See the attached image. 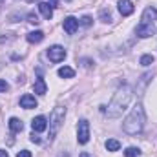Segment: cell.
<instances>
[{
  "label": "cell",
  "instance_id": "cell-26",
  "mask_svg": "<svg viewBox=\"0 0 157 157\" xmlns=\"http://www.w3.org/2000/svg\"><path fill=\"white\" fill-rule=\"evenodd\" d=\"M31 143H37V144L40 143V137H39V135H35V132L31 133Z\"/></svg>",
  "mask_w": 157,
  "mask_h": 157
},
{
  "label": "cell",
  "instance_id": "cell-15",
  "mask_svg": "<svg viewBox=\"0 0 157 157\" xmlns=\"http://www.w3.org/2000/svg\"><path fill=\"white\" fill-rule=\"evenodd\" d=\"M33 90H35V93H39V95H44L46 93V90H48V86H46V80L42 77H39L35 80V86H33Z\"/></svg>",
  "mask_w": 157,
  "mask_h": 157
},
{
  "label": "cell",
  "instance_id": "cell-16",
  "mask_svg": "<svg viewBox=\"0 0 157 157\" xmlns=\"http://www.w3.org/2000/svg\"><path fill=\"white\" fill-rule=\"evenodd\" d=\"M75 75V71H73V68H70V66H62L60 70H59V77L62 78H71Z\"/></svg>",
  "mask_w": 157,
  "mask_h": 157
},
{
  "label": "cell",
  "instance_id": "cell-10",
  "mask_svg": "<svg viewBox=\"0 0 157 157\" xmlns=\"http://www.w3.org/2000/svg\"><path fill=\"white\" fill-rule=\"evenodd\" d=\"M31 128H33V132H44L46 128H48V121L44 115H39V117H35L31 121Z\"/></svg>",
  "mask_w": 157,
  "mask_h": 157
},
{
  "label": "cell",
  "instance_id": "cell-20",
  "mask_svg": "<svg viewBox=\"0 0 157 157\" xmlns=\"http://www.w3.org/2000/svg\"><path fill=\"white\" fill-rule=\"evenodd\" d=\"M101 20H102V22H110V20H112L110 9H101Z\"/></svg>",
  "mask_w": 157,
  "mask_h": 157
},
{
  "label": "cell",
  "instance_id": "cell-12",
  "mask_svg": "<svg viewBox=\"0 0 157 157\" xmlns=\"http://www.w3.org/2000/svg\"><path fill=\"white\" fill-rule=\"evenodd\" d=\"M39 9H40L42 17H44L46 20H51V17H53V7H51L48 2H40V4H39Z\"/></svg>",
  "mask_w": 157,
  "mask_h": 157
},
{
  "label": "cell",
  "instance_id": "cell-9",
  "mask_svg": "<svg viewBox=\"0 0 157 157\" xmlns=\"http://www.w3.org/2000/svg\"><path fill=\"white\" fill-rule=\"evenodd\" d=\"M154 20H157V9L148 6L144 11H143V24H152Z\"/></svg>",
  "mask_w": 157,
  "mask_h": 157
},
{
  "label": "cell",
  "instance_id": "cell-25",
  "mask_svg": "<svg viewBox=\"0 0 157 157\" xmlns=\"http://www.w3.org/2000/svg\"><path fill=\"white\" fill-rule=\"evenodd\" d=\"M17 157H31V152H28V150H22V152H18Z\"/></svg>",
  "mask_w": 157,
  "mask_h": 157
},
{
  "label": "cell",
  "instance_id": "cell-22",
  "mask_svg": "<svg viewBox=\"0 0 157 157\" xmlns=\"http://www.w3.org/2000/svg\"><path fill=\"white\" fill-rule=\"evenodd\" d=\"M78 24H82V26H91V17H82L80 20H78Z\"/></svg>",
  "mask_w": 157,
  "mask_h": 157
},
{
  "label": "cell",
  "instance_id": "cell-23",
  "mask_svg": "<svg viewBox=\"0 0 157 157\" xmlns=\"http://www.w3.org/2000/svg\"><path fill=\"white\" fill-rule=\"evenodd\" d=\"M28 22H31V24H39L40 20H39V17H37L35 13H29V15H28Z\"/></svg>",
  "mask_w": 157,
  "mask_h": 157
},
{
  "label": "cell",
  "instance_id": "cell-5",
  "mask_svg": "<svg viewBox=\"0 0 157 157\" xmlns=\"http://www.w3.org/2000/svg\"><path fill=\"white\" fill-rule=\"evenodd\" d=\"M64 57H66V49L62 46H51V48H48V59L51 62H62Z\"/></svg>",
  "mask_w": 157,
  "mask_h": 157
},
{
  "label": "cell",
  "instance_id": "cell-19",
  "mask_svg": "<svg viewBox=\"0 0 157 157\" xmlns=\"http://www.w3.org/2000/svg\"><path fill=\"white\" fill-rule=\"evenodd\" d=\"M139 64H141V66H150V64H154V55H143L141 60H139Z\"/></svg>",
  "mask_w": 157,
  "mask_h": 157
},
{
  "label": "cell",
  "instance_id": "cell-3",
  "mask_svg": "<svg viewBox=\"0 0 157 157\" xmlns=\"http://www.w3.org/2000/svg\"><path fill=\"white\" fill-rule=\"evenodd\" d=\"M64 117H66V108H62V106L53 108V112L49 115V141H53L57 137V133L64 122Z\"/></svg>",
  "mask_w": 157,
  "mask_h": 157
},
{
  "label": "cell",
  "instance_id": "cell-24",
  "mask_svg": "<svg viewBox=\"0 0 157 157\" xmlns=\"http://www.w3.org/2000/svg\"><path fill=\"white\" fill-rule=\"evenodd\" d=\"M9 90V84L6 80H0V91H7Z\"/></svg>",
  "mask_w": 157,
  "mask_h": 157
},
{
  "label": "cell",
  "instance_id": "cell-2",
  "mask_svg": "<svg viewBox=\"0 0 157 157\" xmlns=\"http://www.w3.org/2000/svg\"><path fill=\"white\" fill-rule=\"evenodd\" d=\"M143 128H144V110H143V104H135L128 113V117L124 119L122 130L128 135H137L143 132Z\"/></svg>",
  "mask_w": 157,
  "mask_h": 157
},
{
  "label": "cell",
  "instance_id": "cell-28",
  "mask_svg": "<svg viewBox=\"0 0 157 157\" xmlns=\"http://www.w3.org/2000/svg\"><path fill=\"white\" fill-rule=\"evenodd\" d=\"M80 157H90V154H86V152H84V154H80Z\"/></svg>",
  "mask_w": 157,
  "mask_h": 157
},
{
  "label": "cell",
  "instance_id": "cell-17",
  "mask_svg": "<svg viewBox=\"0 0 157 157\" xmlns=\"http://www.w3.org/2000/svg\"><path fill=\"white\" fill-rule=\"evenodd\" d=\"M106 148H108V152H117L119 148H121V143H119L117 139H108L106 141Z\"/></svg>",
  "mask_w": 157,
  "mask_h": 157
},
{
  "label": "cell",
  "instance_id": "cell-1",
  "mask_svg": "<svg viewBox=\"0 0 157 157\" xmlns=\"http://www.w3.org/2000/svg\"><path fill=\"white\" fill-rule=\"evenodd\" d=\"M132 97H133V90L130 88V86H121L117 91L113 93V99H112V102L108 104V108L104 110L106 112V115L110 119H117L122 115V112L128 108V104H130V101H132Z\"/></svg>",
  "mask_w": 157,
  "mask_h": 157
},
{
  "label": "cell",
  "instance_id": "cell-27",
  "mask_svg": "<svg viewBox=\"0 0 157 157\" xmlns=\"http://www.w3.org/2000/svg\"><path fill=\"white\" fill-rule=\"evenodd\" d=\"M0 157H9V155H7V152H6V150H0Z\"/></svg>",
  "mask_w": 157,
  "mask_h": 157
},
{
  "label": "cell",
  "instance_id": "cell-6",
  "mask_svg": "<svg viewBox=\"0 0 157 157\" xmlns=\"http://www.w3.org/2000/svg\"><path fill=\"white\" fill-rule=\"evenodd\" d=\"M62 26H64L66 33L75 35V31L78 29V20L75 18V17H66V18H64V22H62Z\"/></svg>",
  "mask_w": 157,
  "mask_h": 157
},
{
  "label": "cell",
  "instance_id": "cell-4",
  "mask_svg": "<svg viewBox=\"0 0 157 157\" xmlns=\"http://www.w3.org/2000/svg\"><path fill=\"white\" fill-rule=\"evenodd\" d=\"M77 141L78 144H86L90 141V122L86 119H80L77 126Z\"/></svg>",
  "mask_w": 157,
  "mask_h": 157
},
{
  "label": "cell",
  "instance_id": "cell-21",
  "mask_svg": "<svg viewBox=\"0 0 157 157\" xmlns=\"http://www.w3.org/2000/svg\"><path fill=\"white\" fill-rule=\"evenodd\" d=\"M150 78H152V73H144V75L141 77V88H139V91H143V90H144V86L148 84V80H150Z\"/></svg>",
  "mask_w": 157,
  "mask_h": 157
},
{
  "label": "cell",
  "instance_id": "cell-8",
  "mask_svg": "<svg viewBox=\"0 0 157 157\" xmlns=\"http://www.w3.org/2000/svg\"><path fill=\"white\" fill-rule=\"evenodd\" d=\"M154 24H141V26H137V35L141 37V39H148V37H152L154 35Z\"/></svg>",
  "mask_w": 157,
  "mask_h": 157
},
{
  "label": "cell",
  "instance_id": "cell-11",
  "mask_svg": "<svg viewBox=\"0 0 157 157\" xmlns=\"http://www.w3.org/2000/svg\"><path fill=\"white\" fill-rule=\"evenodd\" d=\"M20 106L26 108V110H31V108H37V101L33 95H22L20 97Z\"/></svg>",
  "mask_w": 157,
  "mask_h": 157
},
{
  "label": "cell",
  "instance_id": "cell-13",
  "mask_svg": "<svg viewBox=\"0 0 157 157\" xmlns=\"http://www.w3.org/2000/svg\"><path fill=\"white\" fill-rule=\"evenodd\" d=\"M9 128H11V132L20 133V132L24 130V122H22L20 119H17V117H11L9 119Z\"/></svg>",
  "mask_w": 157,
  "mask_h": 157
},
{
  "label": "cell",
  "instance_id": "cell-14",
  "mask_svg": "<svg viewBox=\"0 0 157 157\" xmlns=\"http://www.w3.org/2000/svg\"><path fill=\"white\" fill-rule=\"evenodd\" d=\"M26 39H28L29 44H39V42L44 40V33H42V31H31V33H28Z\"/></svg>",
  "mask_w": 157,
  "mask_h": 157
},
{
  "label": "cell",
  "instance_id": "cell-18",
  "mask_svg": "<svg viewBox=\"0 0 157 157\" xmlns=\"http://www.w3.org/2000/svg\"><path fill=\"white\" fill-rule=\"evenodd\" d=\"M124 155H126V157H139V155H141V150H139V148H135V146H130V148H126V150H124Z\"/></svg>",
  "mask_w": 157,
  "mask_h": 157
},
{
  "label": "cell",
  "instance_id": "cell-7",
  "mask_svg": "<svg viewBox=\"0 0 157 157\" xmlns=\"http://www.w3.org/2000/svg\"><path fill=\"white\" fill-rule=\"evenodd\" d=\"M117 6H119V13H121L122 17H130V15L133 13V9H135L132 0H121Z\"/></svg>",
  "mask_w": 157,
  "mask_h": 157
}]
</instances>
